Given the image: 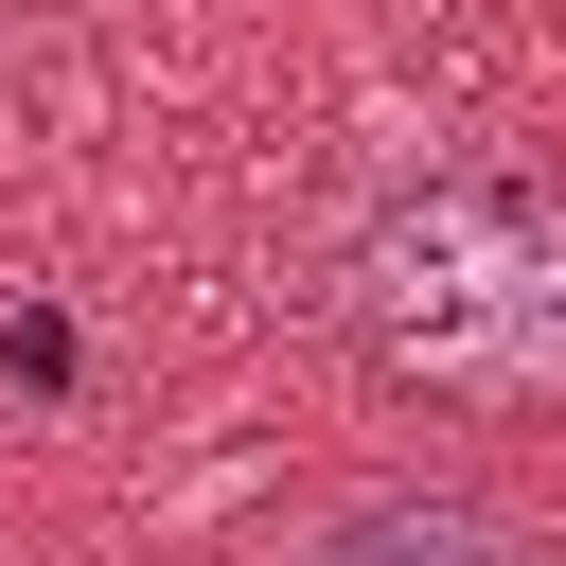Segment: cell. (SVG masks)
<instances>
[{
  "mask_svg": "<svg viewBox=\"0 0 566 566\" xmlns=\"http://www.w3.org/2000/svg\"><path fill=\"white\" fill-rule=\"evenodd\" d=\"M336 318L424 407H566V177L389 159L336 212Z\"/></svg>",
  "mask_w": 566,
  "mask_h": 566,
  "instance_id": "6da1fadb",
  "label": "cell"
},
{
  "mask_svg": "<svg viewBox=\"0 0 566 566\" xmlns=\"http://www.w3.org/2000/svg\"><path fill=\"white\" fill-rule=\"evenodd\" d=\"M283 566H566V548L478 478H354L283 531Z\"/></svg>",
  "mask_w": 566,
  "mask_h": 566,
  "instance_id": "7a4b0ae2",
  "label": "cell"
}]
</instances>
